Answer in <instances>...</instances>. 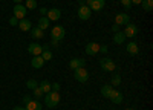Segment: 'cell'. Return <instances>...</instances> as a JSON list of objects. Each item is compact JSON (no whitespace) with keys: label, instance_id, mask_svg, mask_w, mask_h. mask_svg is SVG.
<instances>
[{"label":"cell","instance_id":"obj_7","mask_svg":"<svg viewBox=\"0 0 153 110\" xmlns=\"http://www.w3.org/2000/svg\"><path fill=\"white\" fill-rule=\"evenodd\" d=\"M138 26L136 24H126V31H124V35L126 37H129V38H133V37H136L138 35Z\"/></svg>","mask_w":153,"mask_h":110},{"label":"cell","instance_id":"obj_2","mask_svg":"<svg viewBox=\"0 0 153 110\" xmlns=\"http://www.w3.org/2000/svg\"><path fill=\"white\" fill-rule=\"evenodd\" d=\"M100 66H101V69H103L104 72H113L115 69H117V66H115V63H113V60L112 58H107V57L100 60Z\"/></svg>","mask_w":153,"mask_h":110},{"label":"cell","instance_id":"obj_3","mask_svg":"<svg viewBox=\"0 0 153 110\" xmlns=\"http://www.w3.org/2000/svg\"><path fill=\"white\" fill-rule=\"evenodd\" d=\"M74 77L78 83H86L89 80V72L86 70V67H78L74 70Z\"/></svg>","mask_w":153,"mask_h":110},{"label":"cell","instance_id":"obj_23","mask_svg":"<svg viewBox=\"0 0 153 110\" xmlns=\"http://www.w3.org/2000/svg\"><path fill=\"white\" fill-rule=\"evenodd\" d=\"M112 92H113V89H112L110 84H106V86H103V87H101V95H103L104 98H110Z\"/></svg>","mask_w":153,"mask_h":110},{"label":"cell","instance_id":"obj_5","mask_svg":"<svg viewBox=\"0 0 153 110\" xmlns=\"http://www.w3.org/2000/svg\"><path fill=\"white\" fill-rule=\"evenodd\" d=\"M91 16H92V9L89 8L87 5H81V6L78 8V18H81V20H89V18H91Z\"/></svg>","mask_w":153,"mask_h":110},{"label":"cell","instance_id":"obj_31","mask_svg":"<svg viewBox=\"0 0 153 110\" xmlns=\"http://www.w3.org/2000/svg\"><path fill=\"white\" fill-rule=\"evenodd\" d=\"M9 24H11V26H16V24H19V18H16V17L9 18Z\"/></svg>","mask_w":153,"mask_h":110},{"label":"cell","instance_id":"obj_37","mask_svg":"<svg viewBox=\"0 0 153 110\" xmlns=\"http://www.w3.org/2000/svg\"><path fill=\"white\" fill-rule=\"evenodd\" d=\"M40 14H42V16H46V14H48V9H46V8H40Z\"/></svg>","mask_w":153,"mask_h":110},{"label":"cell","instance_id":"obj_38","mask_svg":"<svg viewBox=\"0 0 153 110\" xmlns=\"http://www.w3.org/2000/svg\"><path fill=\"white\" fill-rule=\"evenodd\" d=\"M143 0H132V5H141Z\"/></svg>","mask_w":153,"mask_h":110},{"label":"cell","instance_id":"obj_1","mask_svg":"<svg viewBox=\"0 0 153 110\" xmlns=\"http://www.w3.org/2000/svg\"><path fill=\"white\" fill-rule=\"evenodd\" d=\"M45 100H46V106H48L49 109L57 107L58 103H60V92H52V90L48 92L46 96H45Z\"/></svg>","mask_w":153,"mask_h":110},{"label":"cell","instance_id":"obj_14","mask_svg":"<svg viewBox=\"0 0 153 110\" xmlns=\"http://www.w3.org/2000/svg\"><path fill=\"white\" fill-rule=\"evenodd\" d=\"M26 110H42V103L38 100H31L28 104H25Z\"/></svg>","mask_w":153,"mask_h":110},{"label":"cell","instance_id":"obj_27","mask_svg":"<svg viewBox=\"0 0 153 110\" xmlns=\"http://www.w3.org/2000/svg\"><path fill=\"white\" fill-rule=\"evenodd\" d=\"M25 6H26V9H35L37 8V2L35 0H26V5Z\"/></svg>","mask_w":153,"mask_h":110},{"label":"cell","instance_id":"obj_25","mask_svg":"<svg viewBox=\"0 0 153 110\" xmlns=\"http://www.w3.org/2000/svg\"><path fill=\"white\" fill-rule=\"evenodd\" d=\"M40 55H42V58H43L45 61H49V60H52V57H54V55H52V52H51L49 49H46V51H43V52H42Z\"/></svg>","mask_w":153,"mask_h":110},{"label":"cell","instance_id":"obj_15","mask_svg":"<svg viewBox=\"0 0 153 110\" xmlns=\"http://www.w3.org/2000/svg\"><path fill=\"white\" fill-rule=\"evenodd\" d=\"M109 100H110L113 104H121V103H123V93H121L120 90H113Z\"/></svg>","mask_w":153,"mask_h":110},{"label":"cell","instance_id":"obj_17","mask_svg":"<svg viewBox=\"0 0 153 110\" xmlns=\"http://www.w3.org/2000/svg\"><path fill=\"white\" fill-rule=\"evenodd\" d=\"M104 5H106L104 0H92L91 5H89V8H91L92 11H101L104 8Z\"/></svg>","mask_w":153,"mask_h":110},{"label":"cell","instance_id":"obj_20","mask_svg":"<svg viewBox=\"0 0 153 110\" xmlns=\"http://www.w3.org/2000/svg\"><path fill=\"white\" fill-rule=\"evenodd\" d=\"M38 87L42 89L43 93H45V92H51V90H52V83H49L48 80H43L40 84H38Z\"/></svg>","mask_w":153,"mask_h":110},{"label":"cell","instance_id":"obj_12","mask_svg":"<svg viewBox=\"0 0 153 110\" xmlns=\"http://www.w3.org/2000/svg\"><path fill=\"white\" fill-rule=\"evenodd\" d=\"M60 17H61V11H60L58 8H52V9H48V18H49V20L55 21V20H58Z\"/></svg>","mask_w":153,"mask_h":110},{"label":"cell","instance_id":"obj_16","mask_svg":"<svg viewBox=\"0 0 153 110\" xmlns=\"http://www.w3.org/2000/svg\"><path fill=\"white\" fill-rule=\"evenodd\" d=\"M19 28H20V31H31L32 23L28 18H22V20H19Z\"/></svg>","mask_w":153,"mask_h":110},{"label":"cell","instance_id":"obj_4","mask_svg":"<svg viewBox=\"0 0 153 110\" xmlns=\"http://www.w3.org/2000/svg\"><path fill=\"white\" fill-rule=\"evenodd\" d=\"M26 12H28V9H26V6H25V5L16 3V6H14V17L16 18H19V20L25 18V17H26Z\"/></svg>","mask_w":153,"mask_h":110},{"label":"cell","instance_id":"obj_24","mask_svg":"<svg viewBox=\"0 0 153 110\" xmlns=\"http://www.w3.org/2000/svg\"><path fill=\"white\" fill-rule=\"evenodd\" d=\"M141 6L146 12H150L153 9V0H143L141 2Z\"/></svg>","mask_w":153,"mask_h":110},{"label":"cell","instance_id":"obj_13","mask_svg":"<svg viewBox=\"0 0 153 110\" xmlns=\"http://www.w3.org/2000/svg\"><path fill=\"white\" fill-rule=\"evenodd\" d=\"M31 64H32L34 69H42L43 64H45V60L42 58V55H35V57H32V60H31Z\"/></svg>","mask_w":153,"mask_h":110},{"label":"cell","instance_id":"obj_41","mask_svg":"<svg viewBox=\"0 0 153 110\" xmlns=\"http://www.w3.org/2000/svg\"><path fill=\"white\" fill-rule=\"evenodd\" d=\"M126 110H135V109H132V107H127Z\"/></svg>","mask_w":153,"mask_h":110},{"label":"cell","instance_id":"obj_35","mask_svg":"<svg viewBox=\"0 0 153 110\" xmlns=\"http://www.w3.org/2000/svg\"><path fill=\"white\" fill-rule=\"evenodd\" d=\"M51 44H52V46H58V44H60V40H55V38H52V40H51Z\"/></svg>","mask_w":153,"mask_h":110},{"label":"cell","instance_id":"obj_11","mask_svg":"<svg viewBox=\"0 0 153 110\" xmlns=\"http://www.w3.org/2000/svg\"><path fill=\"white\" fill-rule=\"evenodd\" d=\"M28 52L31 54V55H40L42 52H43V47H42V44H38V43H31L29 44V47H28Z\"/></svg>","mask_w":153,"mask_h":110},{"label":"cell","instance_id":"obj_39","mask_svg":"<svg viewBox=\"0 0 153 110\" xmlns=\"http://www.w3.org/2000/svg\"><path fill=\"white\" fill-rule=\"evenodd\" d=\"M12 110H26V109H25V107H20V106H17V107H14Z\"/></svg>","mask_w":153,"mask_h":110},{"label":"cell","instance_id":"obj_32","mask_svg":"<svg viewBox=\"0 0 153 110\" xmlns=\"http://www.w3.org/2000/svg\"><path fill=\"white\" fill-rule=\"evenodd\" d=\"M31 100H32V98H31V95H25L22 101H23V104H28V103H29Z\"/></svg>","mask_w":153,"mask_h":110},{"label":"cell","instance_id":"obj_19","mask_svg":"<svg viewBox=\"0 0 153 110\" xmlns=\"http://www.w3.org/2000/svg\"><path fill=\"white\" fill-rule=\"evenodd\" d=\"M49 23H51V20L46 16H43L42 18H38V28H40L42 31H46L49 28Z\"/></svg>","mask_w":153,"mask_h":110},{"label":"cell","instance_id":"obj_29","mask_svg":"<svg viewBox=\"0 0 153 110\" xmlns=\"http://www.w3.org/2000/svg\"><path fill=\"white\" fill-rule=\"evenodd\" d=\"M34 96H35V100H40V98L43 96V92H42V89H40V87L34 89Z\"/></svg>","mask_w":153,"mask_h":110},{"label":"cell","instance_id":"obj_21","mask_svg":"<svg viewBox=\"0 0 153 110\" xmlns=\"http://www.w3.org/2000/svg\"><path fill=\"white\" fill-rule=\"evenodd\" d=\"M31 35H32V38H35V40H40V38H43V35H45V32L38 28V26H35L34 29H31Z\"/></svg>","mask_w":153,"mask_h":110},{"label":"cell","instance_id":"obj_9","mask_svg":"<svg viewBox=\"0 0 153 110\" xmlns=\"http://www.w3.org/2000/svg\"><path fill=\"white\" fill-rule=\"evenodd\" d=\"M129 23H130V16L126 14V12H121V14H118L115 17V24H118V26H121V24H129Z\"/></svg>","mask_w":153,"mask_h":110},{"label":"cell","instance_id":"obj_22","mask_svg":"<svg viewBox=\"0 0 153 110\" xmlns=\"http://www.w3.org/2000/svg\"><path fill=\"white\" fill-rule=\"evenodd\" d=\"M126 38H127V37L124 35V32H115V35H113V41L115 43H117V44H121V43H124L126 41Z\"/></svg>","mask_w":153,"mask_h":110},{"label":"cell","instance_id":"obj_28","mask_svg":"<svg viewBox=\"0 0 153 110\" xmlns=\"http://www.w3.org/2000/svg\"><path fill=\"white\" fill-rule=\"evenodd\" d=\"M121 84V77L120 75H113L112 77V86H120Z\"/></svg>","mask_w":153,"mask_h":110},{"label":"cell","instance_id":"obj_18","mask_svg":"<svg viewBox=\"0 0 153 110\" xmlns=\"http://www.w3.org/2000/svg\"><path fill=\"white\" fill-rule=\"evenodd\" d=\"M127 52H129L130 55H136L138 52H139V47H138V43H135V41H130V43H127Z\"/></svg>","mask_w":153,"mask_h":110},{"label":"cell","instance_id":"obj_36","mask_svg":"<svg viewBox=\"0 0 153 110\" xmlns=\"http://www.w3.org/2000/svg\"><path fill=\"white\" fill-rule=\"evenodd\" d=\"M112 31H113V32H120V26H118V24H113V26H112Z\"/></svg>","mask_w":153,"mask_h":110},{"label":"cell","instance_id":"obj_40","mask_svg":"<svg viewBox=\"0 0 153 110\" xmlns=\"http://www.w3.org/2000/svg\"><path fill=\"white\" fill-rule=\"evenodd\" d=\"M12 2H14V3H22L23 0H12Z\"/></svg>","mask_w":153,"mask_h":110},{"label":"cell","instance_id":"obj_6","mask_svg":"<svg viewBox=\"0 0 153 110\" xmlns=\"http://www.w3.org/2000/svg\"><path fill=\"white\" fill-rule=\"evenodd\" d=\"M65 34H66V31H65L63 26H55V28H52V31H51V37L55 38V40H63L65 38Z\"/></svg>","mask_w":153,"mask_h":110},{"label":"cell","instance_id":"obj_8","mask_svg":"<svg viewBox=\"0 0 153 110\" xmlns=\"http://www.w3.org/2000/svg\"><path fill=\"white\" fill-rule=\"evenodd\" d=\"M100 43H95V41H92V43H87L86 44V54L87 55H97L98 52H100Z\"/></svg>","mask_w":153,"mask_h":110},{"label":"cell","instance_id":"obj_33","mask_svg":"<svg viewBox=\"0 0 153 110\" xmlns=\"http://www.w3.org/2000/svg\"><path fill=\"white\" fill-rule=\"evenodd\" d=\"M107 51H109V47H107L106 44H103V46H100V52H101V54H107Z\"/></svg>","mask_w":153,"mask_h":110},{"label":"cell","instance_id":"obj_26","mask_svg":"<svg viewBox=\"0 0 153 110\" xmlns=\"http://www.w3.org/2000/svg\"><path fill=\"white\" fill-rule=\"evenodd\" d=\"M26 87H28V89H31V90L37 89V87H38L37 80H28V81H26Z\"/></svg>","mask_w":153,"mask_h":110},{"label":"cell","instance_id":"obj_10","mask_svg":"<svg viewBox=\"0 0 153 110\" xmlns=\"http://www.w3.org/2000/svg\"><path fill=\"white\" fill-rule=\"evenodd\" d=\"M84 66H86V61H84L83 58H72V60L69 61V67H71L72 70L78 69V67H84Z\"/></svg>","mask_w":153,"mask_h":110},{"label":"cell","instance_id":"obj_30","mask_svg":"<svg viewBox=\"0 0 153 110\" xmlns=\"http://www.w3.org/2000/svg\"><path fill=\"white\" fill-rule=\"evenodd\" d=\"M121 3L126 9H130L132 8V0H121Z\"/></svg>","mask_w":153,"mask_h":110},{"label":"cell","instance_id":"obj_34","mask_svg":"<svg viewBox=\"0 0 153 110\" xmlns=\"http://www.w3.org/2000/svg\"><path fill=\"white\" fill-rule=\"evenodd\" d=\"M52 92H60V84L58 83H54L52 84Z\"/></svg>","mask_w":153,"mask_h":110}]
</instances>
